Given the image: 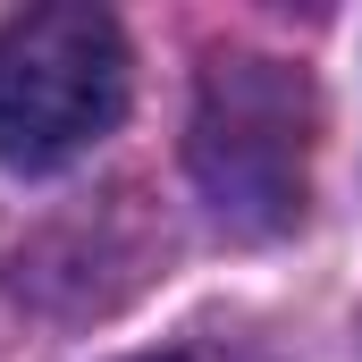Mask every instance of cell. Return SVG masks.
<instances>
[{
  "instance_id": "obj_1",
  "label": "cell",
  "mask_w": 362,
  "mask_h": 362,
  "mask_svg": "<svg viewBox=\"0 0 362 362\" xmlns=\"http://www.w3.org/2000/svg\"><path fill=\"white\" fill-rule=\"evenodd\" d=\"M312 85L286 59H211L194 85L185 160L211 211L245 236H278L303 219L312 194Z\"/></svg>"
},
{
  "instance_id": "obj_2",
  "label": "cell",
  "mask_w": 362,
  "mask_h": 362,
  "mask_svg": "<svg viewBox=\"0 0 362 362\" xmlns=\"http://www.w3.org/2000/svg\"><path fill=\"white\" fill-rule=\"evenodd\" d=\"M127 110V34L110 8L51 0L0 25V169H59Z\"/></svg>"
},
{
  "instance_id": "obj_3",
  "label": "cell",
  "mask_w": 362,
  "mask_h": 362,
  "mask_svg": "<svg viewBox=\"0 0 362 362\" xmlns=\"http://www.w3.org/2000/svg\"><path fill=\"white\" fill-rule=\"evenodd\" d=\"M144 362H262L253 346H228V337H211V346H169V354H144Z\"/></svg>"
}]
</instances>
